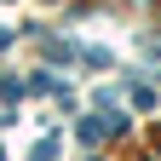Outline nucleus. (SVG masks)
<instances>
[{
    "label": "nucleus",
    "mask_w": 161,
    "mask_h": 161,
    "mask_svg": "<svg viewBox=\"0 0 161 161\" xmlns=\"http://www.w3.org/2000/svg\"><path fill=\"white\" fill-rule=\"evenodd\" d=\"M52 155H58V138H46V144H40V150H35L29 161H52Z\"/></svg>",
    "instance_id": "f257e3e1"
}]
</instances>
